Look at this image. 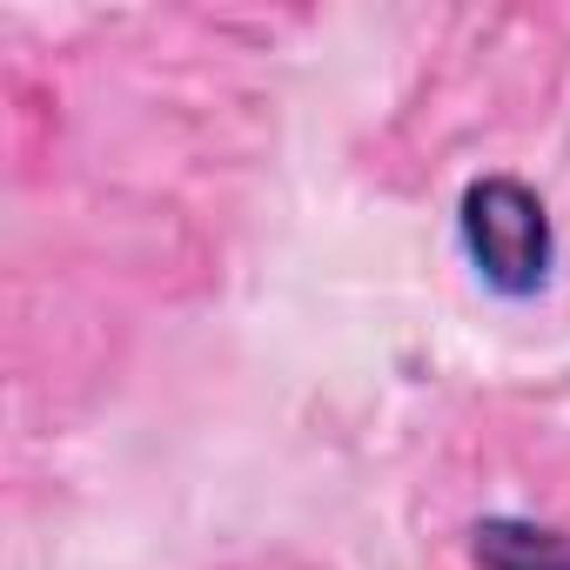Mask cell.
<instances>
[{"mask_svg": "<svg viewBox=\"0 0 570 570\" xmlns=\"http://www.w3.org/2000/svg\"><path fill=\"white\" fill-rule=\"evenodd\" d=\"M463 248H470L476 275L497 282V289H510V296H530L550 275V255H557L543 202L510 175L470 181V195H463Z\"/></svg>", "mask_w": 570, "mask_h": 570, "instance_id": "6da1fadb", "label": "cell"}, {"mask_svg": "<svg viewBox=\"0 0 570 570\" xmlns=\"http://www.w3.org/2000/svg\"><path fill=\"white\" fill-rule=\"evenodd\" d=\"M476 570H570V537L523 517H490L470 537Z\"/></svg>", "mask_w": 570, "mask_h": 570, "instance_id": "7a4b0ae2", "label": "cell"}]
</instances>
